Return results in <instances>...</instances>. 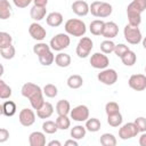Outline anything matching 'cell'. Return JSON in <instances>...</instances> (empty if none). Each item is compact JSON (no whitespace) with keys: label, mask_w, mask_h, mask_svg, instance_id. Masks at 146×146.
<instances>
[{"label":"cell","mask_w":146,"mask_h":146,"mask_svg":"<svg viewBox=\"0 0 146 146\" xmlns=\"http://www.w3.org/2000/svg\"><path fill=\"white\" fill-rule=\"evenodd\" d=\"M97 79L106 86H113L117 81V73L113 68H104L98 73Z\"/></svg>","instance_id":"cell-8"},{"label":"cell","mask_w":146,"mask_h":146,"mask_svg":"<svg viewBox=\"0 0 146 146\" xmlns=\"http://www.w3.org/2000/svg\"><path fill=\"white\" fill-rule=\"evenodd\" d=\"M29 143L31 146H44L46 136L41 131H34L29 136Z\"/></svg>","instance_id":"cell-17"},{"label":"cell","mask_w":146,"mask_h":146,"mask_svg":"<svg viewBox=\"0 0 146 146\" xmlns=\"http://www.w3.org/2000/svg\"><path fill=\"white\" fill-rule=\"evenodd\" d=\"M19 123L24 127H31L35 122V114L31 108H23L18 114Z\"/></svg>","instance_id":"cell-13"},{"label":"cell","mask_w":146,"mask_h":146,"mask_svg":"<svg viewBox=\"0 0 146 146\" xmlns=\"http://www.w3.org/2000/svg\"><path fill=\"white\" fill-rule=\"evenodd\" d=\"M56 112L58 115H68L71 113L70 102L66 99H60L56 104Z\"/></svg>","instance_id":"cell-21"},{"label":"cell","mask_w":146,"mask_h":146,"mask_svg":"<svg viewBox=\"0 0 146 146\" xmlns=\"http://www.w3.org/2000/svg\"><path fill=\"white\" fill-rule=\"evenodd\" d=\"M71 62H72L71 56L66 52H59L55 57V63L59 67H67V66H70Z\"/></svg>","instance_id":"cell-23"},{"label":"cell","mask_w":146,"mask_h":146,"mask_svg":"<svg viewBox=\"0 0 146 146\" xmlns=\"http://www.w3.org/2000/svg\"><path fill=\"white\" fill-rule=\"evenodd\" d=\"M42 90H43V94L46 95V97H48V98H54V97H56L57 94H58L57 87H56L55 84H52V83L46 84Z\"/></svg>","instance_id":"cell-39"},{"label":"cell","mask_w":146,"mask_h":146,"mask_svg":"<svg viewBox=\"0 0 146 146\" xmlns=\"http://www.w3.org/2000/svg\"><path fill=\"white\" fill-rule=\"evenodd\" d=\"M82 84H83V79L79 74L70 75L67 79V86L71 89H79L80 87H82Z\"/></svg>","instance_id":"cell-25"},{"label":"cell","mask_w":146,"mask_h":146,"mask_svg":"<svg viewBox=\"0 0 146 146\" xmlns=\"http://www.w3.org/2000/svg\"><path fill=\"white\" fill-rule=\"evenodd\" d=\"M13 38L7 32H0V48H6L11 46Z\"/></svg>","instance_id":"cell-40"},{"label":"cell","mask_w":146,"mask_h":146,"mask_svg":"<svg viewBox=\"0 0 146 146\" xmlns=\"http://www.w3.org/2000/svg\"><path fill=\"white\" fill-rule=\"evenodd\" d=\"M121 60H122V63H123L125 66H132V65L136 63V60H137V56H136V54H135L132 50H128V51L121 57Z\"/></svg>","instance_id":"cell-31"},{"label":"cell","mask_w":146,"mask_h":146,"mask_svg":"<svg viewBox=\"0 0 146 146\" xmlns=\"http://www.w3.org/2000/svg\"><path fill=\"white\" fill-rule=\"evenodd\" d=\"M104 26H105V22H103L100 19H95L90 23L89 30H90L91 34H94V35H102Z\"/></svg>","instance_id":"cell-24"},{"label":"cell","mask_w":146,"mask_h":146,"mask_svg":"<svg viewBox=\"0 0 146 146\" xmlns=\"http://www.w3.org/2000/svg\"><path fill=\"white\" fill-rule=\"evenodd\" d=\"M56 123L59 130H67L71 127V120L67 117V115H58Z\"/></svg>","instance_id":"cell-33"},{"label":"cell","mask_w":146,"mask_h":146,"mask_svg":"<svg viewBox=\"0 0 146 146\" xmlns=\"http://www.w3.org/2000/svg\"><path fill=\"white\" fill-rule=\"evenodd\" d=\"M92 48H94L92 40L90 38H88V36H82L80 39V41L78 42L75 52H76L78 57H80V58H87L90 55Z\"/></svg>","instance_id":"cell-7"},{"label":"cell","mask_w":146,"mask_h":146,"mask_svg":"<svg viewBox=\"0 0 146 146\" xmlns=\"http://www.w3.org/2000/svg\"><path fill=\"white\" fill-rule=\"evenodd\" d=\"M21 94L22 96H24L25 98H27L31 103V106L34 110H38L43 103V90L35 83L33 82H26L23 84L22 89H21Z\"/></svg>","instance_id":"cell-1"},{"label":"cell","mask_w":146,"mask_h":146,"mask_svg":"<svg viewBox=\"0 0 146 146\" xmlns=\"http://www.w3.org/2000/svg\"><path fill=\"white\" fill-rule=\"evenodd\" d=\"M62 144H60V141H58V140H51V141H49L48 143V146H60Z\"/></svg>","instance_id":"cell-49"},{"label":"cell","mask_w":146,"mask_h":146,"mask_svg":"<svg viewBox=\"0 0 146 146\" xmlns=\"http://www.w3.org/2000/svg\"><path fill=\"white\" fill-rule=\"evenodd\" d=\"M114 48H115V43L110 39L104 40L100 43V50H102V52H104L106 55L111 54V52H114Z\"/></svg>","instance_id":"cell-36"},{"label":"cell","mask_w":146,"mask_h":146,"mask_svg":"<svg viewBox=\"0 0 146 146\" xmlns=\"http://www.w3.org/2000/svg\"><path fill=\"white\" fill-rule=\"evenodd\" d=\"M55 57H56V56H55V55L52 54V51L50 50V51H48V52H46V54L39 56V62H40L43 66H49V65H51V64L54 63Z\"/></svg>","instance_id":"cell-35"},{"label":"cell","mask_w":146,"mask_h":146,"mask_svg":"<svg viewBox=\"0 0 146 146\" xmlns=\"http://www.w3.org/2000/svg\"><path fill=\"white\" fill-rule=\"evenodd\" d=\"M33 0H13L14 5L17 7V8H26Z\"/></svg>","instance_id":"cell-44"},{"label":"cell","mask_w":146,"mask_h":146,"mask_svg":"<svg viewBox=\"0 0 146 146\" xmlns=\"http://www.w3.org/2000/svg\"><path fill=\"white\" fill-rule=\"evenodd\" d=\"M119 34V26L114 22H105V26L103 30V36L106 39H113Z\"/></svg>","instance_id":"cell-16"},{"label":"cell","mask_w":146,"mask_h":146,"mask_svg":"<svg viewBox=\"0 0 146 146\" xmlns=\"http://www.w3.org/2000/svg\"><path fill=\"white\" fill-rule=\"evenodd\" d=\"M42 130H43V132L49 133V135H52V133L57 132L58 127H57L56 121H55V122H54V121H50V120L44 121V122L42 123Z\"/></svg>","instance_id":"cell-34"},{"label":"cell","mask_w":146,"mask_h":146,"mask_svg":"<svg viewBox=\"0 0 146 146\" xmlns=\"http://www.w3.org/2000/svg\"><path fill=\"white\" fill-rule=\"evenodd\" d=\"M46 21H47V24L49 26L57 27V26L62 25V23H63V15L58 11H52V13L47 15Z\"/></svg>","instance_id":"cell-19"},{"label":"cell","mask_w":146,"mask_h":146,"mask_svg":"<svg viewBox=\"0 0 146 146\" xmlns=\"http://www.w3.org/2000/svg\"><path fill=\"white\" fill-rule=\"evenodd\" d=\"M128 50H130L128 48V46L123 44V43H119V44H115V48H114V54L117 56V57H122Z\"/></svg>","instance_id":"cell-42"},{"label":"cell","mask_w":146,"mask_h":146,"mask_svg":"<svg viewBox=\"0 0 146 146\" xmlns=\"http://www.w3.org/2000/svg\"><path fill=\"white\" fill-rule=\"evenodd\" d=\"M89 62L94 68H98V70L107 68L110 64V59L104 52H95L94 55H91Z\"/></svg>","instance_id":"cell-10"},{"label":"cell","mask_w":146,"mask_h":146,"mask_svg":"<svg viewBox=\"0 0 146 146\" xmlns=\"http://www.w3.org/2000/svg\"><path fill=\"white\" fill-rule=\"evenodd\" d=\"M50 50H51L50 46L47 44V43H44V42H39V43H36V44L33 46V52L38 57L41 56V55H43V54H46V52H48V51H50Z\"/></svg>","instance_id":"cell-32"},{"label":"cell","mask_w":146,"mask_h":146,"mask_svg":"<svg viewBox=\"0 0 146 146\" xmlns=\"http://www.w3.org/2000/svg\"><path fill=\"white\" fill-rule=\"evenodd\" d=\"M139 145L140 146H146V131L141 133V136L139 137Z\"/></svg>","instance_id":"cell-47"},{"label":"cell","mask_w":146,"mask_h":146,"mask_svg":"<svg viewBox=\"0 0 146 146\" xmlns=\"http://www.w3.org/2000/svg\"><path fill=\"white\" fill-rule=\"evenodd\" d=\"M122 121H123V117H122V115H121L120 112L114 113V114H111V115H107V123L111 127H113V128L120 127L122 124Z\"/></svg>","instance_id":"cell-28"},{"label":"cell","mask_w":146,"mask_h":146,"mask_svg":"<svg viewBox=\"0 0 146 146\" xmlns=\"http://www.w3.org/2000/svg\"><path fill=\"white\" fill-rule=\"evenodd\" d=\"M52 113H54V106H52L50 103H48V102H44V103L36 110V115H38V117L43 119V120L50 117V116L52 115Z\"/></svg>","instance_id":"cell-18"},{"label":"cell","mask_w":146,"mask_h":146,"mask_svg":"<svg viewBox=\"0 0 146 146\" xmlns=\"http://www.w3.org/2000/svg\"><path fill=\"white\" fill-rule=\"evenodd\" d=\"M72 10L78 16H86L90 11V6L83 0H76L72 3Z\"/></svg>","instance_id":"cell-15"},{"label":"cell","mask_w":146,"mask_h":146,"mask_svg":"<svg viewBox=\"0 0 146 146\" xmlns=\"http://www.w3.org/2000/svg\"><path fill=\"white\" fill-rule=\"evenodd\" d=\"M133 122L136 123V125H137L139 132H145V131H146V117L139 116V117H137Z\"/></svg>","instance_id":"cell-43"},{"label":"cell","mask_w":146,"mask_h":146,"mask_svg":"<svg viewBox=\"0 0 146 146\" xmlns=\"http://www.w3.org/2000/svg\"><path fill=\"white\" fill-rule=\"evenodd\" d=\"M11 15V7L7 0H0V18L7 19Z\"/></svg>","instance_id":"cell-26"},{"label":"cell","mask_w":146,"mask_h":146,"mask_svg":"<svg viewBox=\"0 0 146 146\" xmlns=\"http://www.w3.org/2000/svg\"><path fill=\"white\" fill-rule=\"evenodd\" d=\"M15 54H16V50H15V47L11 44L9 47H6V48H0V55L2 58L5 59H11L15 57Z\"/></svg>","instance_id":"cell-37"},{"label":"cell","mask_w":146,"mask_h":146,"mask_svg":"<svg viewBox=\"0 0 146 146\" xmlns=\"http://www.w3.org/2000/svg\"><path fill=\"white\" fill-rule=\"evenodd\" d=\"M100 144L103 146H115L116 145V138L114 137L113 133H103L100 136V139H99Z\"/></svg>","instance_id":"cell-30"},{"label":"cell","mask_w":146,"mask_h":146,"mask_svg":"<svg viewBox=\"0 0 146 146\" xmlns=\"http://www.w3.org/2000/svg\"><path fill=\"white\" fill-rule=\"evenodd\" d=\"M86 132H87L86 127H83V125H74V127L71 129V132H70V133H71V137H72V138L79 140V139L84 138Z\"/></svg>","instance_id":"cell-27"},{"label":"cell","mask_w":146,"mask_h":146,"mask_svg":"<svg viewBox=\"0 0 146 146\" xmlns=\"http://www.w3.org/2000/svg\"><path fill=\"white\" fill-rule=\"evenodd\" d=\"M29 33H30V35H31L34 40H36V41H42V40L46 38V35H47L46 29H44L42 25H40L39 23H36V22H34V23H32V24L30 25V27H29Z\"/></svg>","instance_id":"cell-14"},{"label":"cell","mask_w":146,"mask_h":146,"mask_svg":"<svg viewBox=\"0 0 146 146\" xmlns=\"http://www.w3.org/2000/svg\"><path fill=\"white\" fill-rule=\"evenodd\" d=\"M113 11V7L111 3L105 2V1H94L90 5V13L95 17L99 18H105L108 17Z\"/></svg>","instance_id":"cell-4"},{"label":"cell","mask_w":146,"mask_h":146,"mask_svg":"<svg viewBox=\"0 0 146 146\" xmlns=\"http://www.w3.org/2000/svg\"><path fill=\"white\" fill-rule=\"evenodd\" d=\"M65 145H66V146H68V145H72V146H78V141H76V139L72 138V139L66 140V141H65Z\"/></svg>","instance_id":"cell-48"},{"label":"cell","mask_w":146,"mask_h":146,"mask_svg":"<svg viewBox=\"0 0 146 146\" xmlns=\"http://www.w3.org/2000/svg\"><path fill=\"white\" fill-rule=\"evenodd\" d=\"M146 9V0H132L127 7V16L129 24L139 26L141 23V13Z\"/></svg>","instance_id":"cell-2"},{"label":"cell","mask_w":146,"mask_h":146,"mask_svg":"<svg viewBox=\"0 0 146 146\" xmlns=\"http://www.w3.org/2000/svg\"><path fill=\"white\" fill-rule=\"evenodd\" d=\"M16 104L13 100H7L1 105V114L5 116H13L16 113Z\"/></svg>","instance_id":"cell-22"},{"label":"cell","mask_w":146,"mask_h":146,"mask_svg":"<svg viewBox=\"0 0 146 146\" xmlns=\"http://www.w3.org/2000/svg\"><path fill=\"white\" fill-rule=\"evenodd\" d=\"M10 96H11V88L3 80H0V98L7 99Z\"/></svg>","instance_id":"cell-38"},{"label":"cell","mask_w":146,"mask_h":146,"mask_svg":"<svg viewBox=\"0 0 146 146\" xmlns=\"http://www.w3.org/2000/svg\"><path fill=\"white\" fill-rule=\"evenodd\" d=\"M141 41H143V47H144V48L146 49V36H145V38H144V39H143Z\"/></svg>","instance_id":"cell-50"},{"label":"cell","mask_w":146,"mask_h":146,"mask_svg":"<svg viewBox=\"0 0 146 146\" xmlns=\"http://www.w3.org/2000/svg\"><path fill=\"white\" fill-rule=\"evenodd\" d=\"M64 27H65V32L72 36H83L87 32L84 22L81 19H78V18L67 19Z\"/></svg>","instance_id":"cell-3"},{"label":"cell","mask_w":146,"mask_h":146,"mask_svg":"<svg viewBox=\"0 0 146 146\" xmlns=\"http://www.w3.org/2000/svg\"><path fill=\"white\" fill-rule=\"evenodd\" d=\"M33 3L35 6H40V7H46L48 3V0H33Z\"/></svg>","instance_id":"cell-46"},{"label":"cell","mask_w":146,"mask_h":146,"mask_svg":"<svg viewBox=\"0 0 146 146\" xmlns=\"http://www.w3.org/2000/svg\"><path fill=\"white\" fill-rule=\"evenodd\" d=\"M105 112H106L107 115L117 113V112H120V106H119V104L115 103V102H108V103H106V105H105Z\"/></svg>","instance_id":"cell-41"},{"label":"cell","mask_w":146,"mask_h":146,"mask_svg":"<svg viewBox=\"0 0 146 146\" xmlns=\"http://www.w3.org/2000/svg\"><path fill=\"white\" fill-rule=\"evenodd\" d=\"M70 43H71V39L67 33H58L51 38L49 46L55 51H62L66 49L70 46Z\"/></svg>","instance_id":"cell-6"},{"label":"cell","mask_w":146,"mask_h":146,"mask_svg":"<svg viewBox=\"0 0 146 146\" xmlns=\"http://www.w3.org/2000/svg\"><path fill=\"white\" fill-rule=\"evenodd\" d=\"M71 119L76 122H83L89 119V108L86 105H78L73 110H71Z\"/></svg>","instance_id":"cell-11"},{"label":"cell","mask_w":146,"mask_h":146,"mask_svg":"<svg viewBox=\"0 0 146 146\" xmlns=\"http://www.w3.org/2000/svg\"><path fill=\"white\" fill-rule=\"evenodd\" d=\"M138 133H139V130L135 122H128L119 129V137L122 140L131 139V138L136 137Z\"/></svg>","instance_id":"cell-9"},{"label":"cell","mask_w":146,"mask_h":146,"mask_svg":"<svg viewBox=\"0 0 146 146\" xmlns=\"http://www.w3.org/2000/svg\"><path fill=\"white\" fill-rule=\"evenodd\" d=\"M8 138H9V131L5 128H1L0 129V143L2 144L5 141H7Z\"/></svg>","instance_id":"cell-45"},{"label":"cell","mask_w":146,"mask_h":146,"mask_svg":"<svg viewBox=\"0 0 146 146\" xmlns=\"http://www.w3.org/2000/svg\"><path fill=\"white\" fill-rule=\"evenodd\" d=\"M123 34H124V39L130 44H138L143 40V35L138 26H132L130 24H127L123 29Z\"/></svg>","instance_id":"cell-5"},{"label":"cell","mask_w":146,"mask_h":146,"mask_svg":"<svg viewBox=\"0 0 146 146\" xmlns=\"http://www.w3.org/2000/svg\"><path fill=\"white\" fill-rule=\"evenodd\" d=\"M145 73H146V67H145Z\"/></svg>","instance_id":"cell-51"},{"label":"cell","mask_w":146,"mask_h":146,"mask_svg":"<svg viewBox=\"0 0 146 146\" xmlns=\"http://www.w3.org/2000/svg\"><path fill=\"white\" fill-rule=\"evenodd\" d=\"M46 14H47L46 7H40V6H35V5H34V6L31 8V10H30L31 18H32L33 21H35V22H39V21L43 19L44 16H46Z\"/></svg>","instance_id":"cell-20"},{"label":"cell","mask_w":146,"mask_h":146,"mask_svg":"<svg viewBox=\"0 0 146 146\" xmlns=\"http://www.w3.org/2000/svg\"><path fill=\"white\" fill-rule=\"evenodd\" d=\"M128 84L131 89L136 91H143L146 89V75L144 74H133L129 78Z\"/></svg>","instance_id":"cell-12"},{"label":"cell","mask_w":146,"mask_h":146,"mask_svg":"<svg viewBox=\"0 0 146 146\" xmlns=\"http://www.w3.org/2000/svg\"><path fill=\"white\" fill-rule=\"evenodd\" d=\"M100 125H102V123H100V121L98 120V119H96V117H91V119H88L87 121H86V129L88 130V131H90V132H97L99 129H100Z\"/></svg>","instance_id":"cell-29"}]
</instances>
